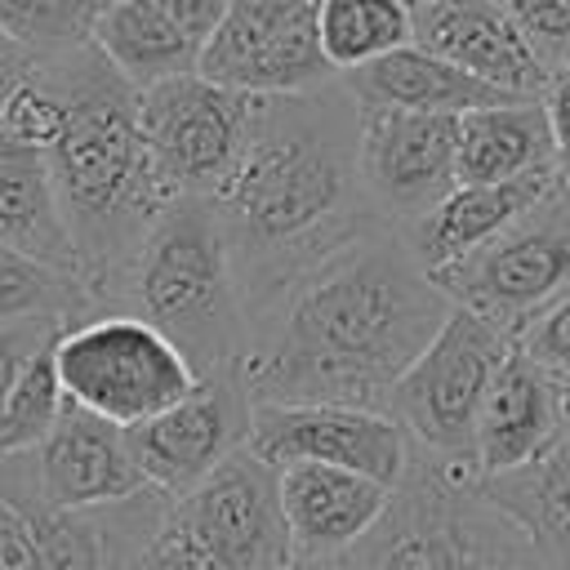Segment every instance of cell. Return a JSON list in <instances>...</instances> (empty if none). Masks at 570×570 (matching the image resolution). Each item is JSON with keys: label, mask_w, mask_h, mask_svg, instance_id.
<instances>
[{"label": "cell", "mask_w": 570, "mask_h": 570, "mask_svg": "<svg viewBox=\"0 0 570 570\" xmlns=\"http://www.w3.org/2000/svg\"><path fill=\"white\" fill-rule=\"evenodd\" d=\"M125 570H205V566H200V557L191 552L187 534L174 525V512H169V521L125 561Z\"/></svg>", "instance_id": "33"}, {"label": "cell", "mask_w": 570, "mask_h": 570, "mask_svg": "<svg viewBox=\"0 0 570 570\" xmlns=\"http://www.w3.org/2000/svg\"><path fill=\"white\" fill-rule=\"evenodd\" d=\"M89 45L102 53V62L129 85V89H151L174 76L196 71L200 45H191L156 0H116L98 22Z\"/></svg>", "instance_id": "24"}, {"label": "cell", "mask_w": 570, "mask_h": 570, "mask_svg": "<svg viewBox=\"0 0 570 570\" xmlns=\"http://www.w3.org/2000/svg\"><path fill=\"white\" fill-rule=\"evenodd\" d=\"M36 71L67 102V129L45 156L80 258V281L98 312H111L138 245L178 196L142 142L138 89H129L94 45L40 58Z\"/></svg>", "instance_id": "3"}, {"label": "cell", "mask_w": 570, "mask_h": 570, "mask_svg": "<svg viewBox=\"0 0 570 570\" xmlns=\"http://www.w3.org/2000/svg\"><path fill=\"white\" fill-rule=\"evenodd\" d=\"M27 472H31L36 499L53 512H94V508H107V503H120L147 490L129 454L125 428L71 401L62 419L53 423V432L45 436V445L27 454Z\"/></svg>", "instance_id": "15"}, {"label": "cell", "mask_w": 570, "mask_h": 570, "mask_svg": "<svg viewBox=\"0 0 570 570\" xmlns=\"http://www.w3.org/2000/svg\"><path fill=\"white\" fill-rule=\"evenodd\" d=\"M53 361L67 401L116 428L156 419L200 383L183 352L129 312H98L67 325L53 338Z\"/></svg>", "instance_id": "7"}, {"label": "cell", "mask_w": 570, "mask_h": 570, "mask_svg": "<svg viewBox=\"0 0 570 570\" xmlns=\"http://www.w3.org/2000/svg\"><path fill=\"white\" fill-rule=\"evenodd\" d=\"M543 111H548V129L557 142V160H570V71H557L548 80V89L539 94Z\"/></svg>", "instance_id": "36"}, {"label": "cell", "mask_w": 570, "mask_h": 570, "mask_svg": "<svg viewBox=\"0 0 570 570\" xmlns=\"http://www.w3.org/2000/svg\"><path fill=\"white\" fill-rule=\"evenodd\" d=\"M0 249L80 276V258L58 205L49 156L9 138H0Z\"/></svg>", "instance_id": "22"}, {"label": "cell", "mask_w": 570, "mask_h": 570, "mask_svg": "<svg viewBox=\"0 0 570 570\" xmlns=\"http://www.w3.org/2000/svg\"><path fill=\"white\" fill-rule=\"evenodd\" d=\"M552 183H557V174H534V178H517V183H459L428 218H419L401 236H405L410 254L419 258V267L436 281L445 267H454L459 258H468L472 249L494 240L503 227H512Z\"/></svg>", "instance_id": "19"}, {"label": "cell", "mask_w": 570, "mask_h": 570, "mask_svg": "<svg viewBox=\"0 0 570 570\" xmlns=\"http://www.w3.org/2000/svg\"><path fill=\"white\" fill-rule=\"evenodd\" d=\"M387 503L392 485L383 481L321 463L281 468V508L294 539V561L334 566L379 525Z\"/></svg>", "instance_id": "17"}, {"label": "cell", "mask_w": 570, "mask_h": 570, "mask_svg": "<svg viewBox=\"0 0 570 570\" xmlns=\"http://www.w3.org/2000/svg\"><path fill=\"white\" fill-rule=\"evenodd\" d=\"M249 120H254L249 94L223 89L196 71L138 94L142 142L174 196L214 200L227 187L249 142Z\"/></svg>", "instance_id": "9"}, {"label": "cell", "mask_w": 570, "mask_h": 570, "mask_svg": "<svg viewBox=\"0 0 570 570\" xmlns=\"http://www.w3.org/2000/svg\"><path fill=\"white\" fill-rule=\"evenodd\" d=\"M62 129H67V102L40 71H31L0 107V138H9V142L49 151L62 138Z\"/></svg>", "instance_id": "29"}, {"label": "cell", "mask_w": 570, "mask_h": 570, "mask_svg": "<svg viewBox=\"0 0 570 570\" xmlns=\"http://www.w3.org/2000/svg\"><path fill=\"white\" fill-rule=\"evenodd\" d=\"M316 40L334 76L414 45L410 0H316Z\"/></svg>", "instance_id": "25"}, {"label": "cell", "mask_w": 570, "mask_h": 570, "mask_svg": "<svg viewBox=\"0 0 570 570\" xmlns=\"http://www.w3.org/2000/svg\"><path fill=\"white\" fill-rule=\"evenodd\" d=\"M445 298L517 338L570 289V196L552 183L512 227L436 276Z\"/></svg>", "instance_id": "8"}, {"label": "cell", "mask_w": 570, "mask_h": 570, "mask_svg": "<svg viewBox=\"0 0 570 570\" xmlns=\"http://www.w3.org/2000/svg\"><path fill=\"white\" fill-rule=\"evenodd\" d=\"M534 174H557V142L539 98L459 116V183H517Z\"/></svg>", "instance_id": "23"}, {"label": "cell", "mask_w": 570, "mask_h": 570, "mask_svg": "<svg viewBox=\"0 0 570 570\" xmlns=\"http://www.w3.org/2000/svg\"><path fill=\"white\" fill-rule=\"evenodd\" d=\"M174 525L205 570H289L294 539L281 508V468L249 445L174 499Z\"/></svg>", "instance_id": "10"}, {"label": "cell", "mask_w": 570, "mask_h": 570, "mask_svg": "<svg viewBox=\"0 0 570 570\" xmlns=\"http://www.w3.org/2000/svg\"><path fill=\"white\" fill-rule=\"evenodd\" d=\"M410 4H428V0H410Z\"/></svg>", "instance_id": "40"}, {"label": "cell", "mask_w": 570, "mask_h": 570, "mask_svg": "<svg viewBox=\"0 0 570 570\" xmlns=\"http://www.w3.org/2000/svg\"><path fill=\"white\" fill-rule=\"evenodd\" d=\"M254 401L240 370H223L200 379L178 405L160 410L156 419L125 428L129 454L147 481V490L165 499H183L196 490L218 463L249 445Z\"/></svg>", "instance_id": "12"}, {"label": "cell", "mask_w": 570, "mask_h": 570, "mask_svg": "<svg viewBox=\"0 0 570 570\" xmlns=\"http://www.w3.org/2000/svg\"><path fill=\"white\" fill-rule=\"evenodd\" d=\"M343 89L352 94L356 107L365 111H423V116H463L476 107H494V102H517L481 80H472L468 71L450 67L445 58L405 45L361 71L338 76Z\"/></svg>", "instance_id": "20"}, {"label": "cell", "mask_w": 570, "mask_h": 570, "mask_svg": "<svg viewBox=\"0 0 570 570\" xmlns=\"http://www.w3.org/2000/svg\"><path fill=\"white\" fill-rule=\"evenodd\" d=\"M31 71H36V58H31V53L0 27V107H4V98H9Z\"/></svg>", "instance_id": "37"}, {"label": "cell", "mask_w": 570, "mask_h": 570, "mask_svg": "<svg viewBox=\"0 0 570 570\" xmlns=\"http://www.w3.org/2000/svg\"><path fill=\"white\" fill-rule=\"evenodd\" d=\"M476 490L530 539V548L552 570H570V410L543 454L517 472L476 481Z\"/></svg>", "instance_id": "21"}, {"label": "cell", "mask_w": 570, "mask_h": 570, "mask_svg": "<svg viewBox=\"0 0 570 570\" xmlns=\"http://www.w3.org/2000/svg\"><path fill=\"white\" fill-rule=\"evenodd\" d=\"M0 570H40L36 534L9 499H0Z\"/></svg>", "instance_id": "34"}, {"label": "cell", "mask_w": 570, "mask_h": 570, "mask_svg": "<svg viewBox=\"0 0 570 570\" xmlns=\"http://www.w3.org/2000/svg\"><path fill=\"white\" fill-rule=\"evenodd\" d=\"M356 160L379 223L410 232L459 187V116L361 107Z\"/></svg>", "instance_id": "13"}, {"label": "cell", "mask_w": 570, "mask_h": 570, "mask_svg": "<svg viewBox=\"0 0 570 570\" xmlns=\"http://www.w3.org/2000/svg\"><path fill=\"white\" fill-rule=\"evenodd\" d=\"M356 147L361 107L343 80L254 98L249 142L214 196L245 298V325L303 267L379 223L361 187Z\"/></svg>", "instance_id": "2"}, {"label": "cell", "mask_w": 570, "mask_h": 570, "mask_svg": "<svg viewBox=\"0 0 570 570\" xmlns=\"http://www.w3.org/2000/svg\"><path fill=\"white\" fill-rule=\"evenodd\" d=\"M512 347H517L525 361H534L543 374H552L557 383L570 387V289H566L557 303H548V307L512 338Z\"/></svg>", "instance_id": "31"}, {"label": "cell", "mask_w": 570, "mask_h": 570, "mask_svg": "<svg viewBox=\"0 0 570 570\" xmlns=\"http://www.w3.org/2000/svg\"><path fill=\"white\" fill-rule=\"evenodd\" d=\"M289 570H330V566H312V561H294Z\"/></svg>", "instance_id": "39"}, {"label": "cell", "mask_w": 570, "mask_h": 570, "mask_svg": "<svg viewBox=\"0 0 570 570\" xmlns=\"http://www.w3.org/2000/svg\"><path fill=\"white\" fill-rule=\"evenodd\" d=\"M557 183H561V191L570 196V160H557Z\"/></svg>", "instance_id": "38"}, {"label": "cell", "mask_w": 570, "mask_h": 570, "mask_svg": "<svg viewBox=\"0 0 570 570\" xmlns=\"http://www.w3.org/2000/svg\"><path fill=\"white\" fill-rule=\"evenodd\" d=\"M111 4L116 0H0V27L40 62L85 49Z\"/></svg>", "instance_id": "28"}, {"label": "cell", "mask_w": 570, "mask_h": 570, "mask_svg": "<svg viewBox=\"0 0 570 570\" xmlns=\"http://www.w3.org/2000/svg\"><path fill=\"white\" fill-rule=\"evenodd\" d=\"M330 570H552L530 539L494 512L472 472L410 450L379 525Z\"/></svg>", "instance_id": "5"}, {"label": "cell", "mask_w": 570, "mask_h": 570, "mask_svg": "<svg viewBox=\"0 0 570 570\" xmlns=\"http://www.w3.org/2000/svg\"><path fill=\"white\" fill-rule=\"evenodd\" d=\"M534 58L557 76L570 62V0H499Z\"/></svg>", "instance_id": "30"}, {"label": "cell", "mask_w": 570, "mask_h": 570, "mask_svg": "<svg viewBox=\"0 0 570 570\" xmlns=\"http://www.w3.org/2000/svg\"><path fill=\"white\" fill-rule=\"evenodd\" d=\"M566 410H570V387L557 383L552 374H543L534 361H525L512 347V356L494 374L481 419H476L472 476L485 481V476L525 468L534 454H543L552 445V436L566 423Z\"/></svg>", "instance_id": "18"}, {"label": "cell", "mask_w": 570, "mask_h": 570, "mask_svg": "<svg viewBox=\"0 0 570 570\" xmlns=\"http://www.w3.org/2000/svg\"><path fill=\"white\" fill-rule=\"evenodd\" d=\"M111 312H129L160 330L196 379L240 370L245 361V298L232 245L214 200L178 196L138 245Z\"/></svg>", "instance_id": "4"}, {"label": "cell", "mask_w": 570, "mask_h": 570, "mask_svg": "<svg viewBox=\"0 0 570 570\" xmlns=\"http://www.w3.org/2000/svg\"><path fill=\"white\" fill-rule=\"evenodd\" d=\"M508 356H512L508 334L454 307L436 330V338L419 352V361L396 379L383 414L401 423V432L410 436V450L445 468L472 472L476 419Z\"/></svg>", "instance_id": "6"}, {"label": "cell", "mask_w": 570, "mask_h": 570, "mask_svg": "<svg viewBox=\"0 0 570 570\" xmlns=\"http://www.w3.org/2000/svg\"><path fill=\"white\" fill-rule=\"evenodd\" d=\"M561 71H570V62H566V67H561Z\"/></svg>", "instance_id": "41"}, {"label": "cell", "mask_w": 570, "mask_h": 570, "mask_svg": "<svg viewBox=\"0 0 570 570\" xmlns=\"http://www.w3.org/2000/svg\"><path fill=\"white\" fill-rule=\"evenodd\" d=\"M196 76L249 98L338 80L316 40V0H232L196 53Z\"/></svg>", "instance_id": "11"}, {"label": "cell", "mask_w": 570, "mask_h": 570, "mask_svg": "<svg viewBox=\"0 0 570 570\" xmlns=\"http://www.w3.org/2000/svg\"><path fill=\"white\" fill-rule=\"evenodd\" d=\"M89 316H98V303L80 276L58 272L49 263H36L27 254L0 249V330L27 325V321L76 325Z\"/></svg>", "instance_id": "26"}, {"label": "cell", "mask_w": 570, "mask_h": 570, "mask_svg": "<svg viewBox=\"0 0 570 570\" xmlns=\"http://www.w3.org/2000/svg\"><path fill=\"white\" fill-rule=\"evenodd\" d=\"M62 330L67 325H58V321H27V325H4L0 330V410H4V401H9V392L18 383V374H22V365L49 338H58Z\"/></svg>", "instance_id": "32"}, {"label": "cell", "mask_w": 570, "mask_h": 570, "mask_svg": "<svg viewBox=\"0 0 570 570\" xmlns=\"http://www.w3.org/2000/svg\"><path fill=\"white\" fill-rule=\"evenodd\" d=\"M156 4H160V13H165L191 45H205V40L214 36V27L223 22V13H227L232 0H156Z\"/></svg>", "instance_id": "35"}, {"label": "cell", "mask_w": 570, "mask_h": 570, "mask_svg": "<svg viewBox=\"0 0 570 570\" xmlns=\"http://www.w3.org/2000/svg\"><path fill=\"white\" fill-rule=\"evenodd\" d=\"M249 450L272 468L321 463L396 490L410 468V436L383 410L356 405H254Z\"/></svg>", "instance_id": "14"}, {"label": "cell", "mask_w": 570, "mask_h": 570, "mask_svg": "<svg viewBox=\"0 0 570 570\" xmlns=\"http://www.w3.org/2000/svg\"><path fill=\"white\" fill-rule=\"evenodd\" d=\"M67 410V392L58 379V361H53V338L22 365L4 410H0V459L9 454H31L36 445H45V436L53 432V423Z\"/></svg>", "instance_id": "27"}, {"label": "cell", "mask_w": 570, "mask_h": 570, "mask_svg": "<svg viewBox=\"0 0 570 570\" xmlns=\"http://www.w3.org/2000/svg\"><path fill=\"white\" fill-rule=\"evenodd\" d=\"M454 303L387 223L303 267L245 325L240 379L254 405L383 410Z\"/></svg>", "instance_id": "1"}, {"label": "cell", "mask_w": 570, "mask_h": 570, "mask_svg": "<svg viewBox=\"0 0 570 570\" xmlns=\"http://www.w3.org/2000/svg\"><path fill=\"white\" fill-rule=\"evenodd\" d=\"M414 9V45L468 71L472 80L508 94L539 98L552 71L521 40L499 0H428Z\"/></svg>", "instance_id": "16"}]
</instances>
